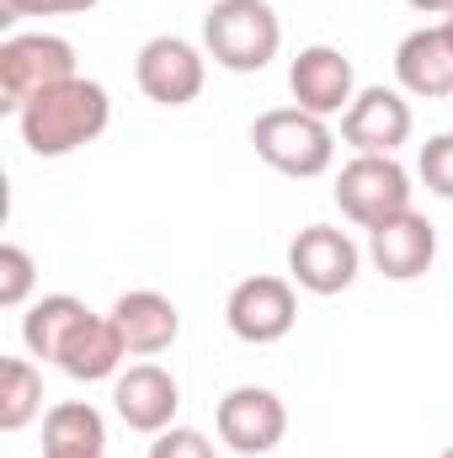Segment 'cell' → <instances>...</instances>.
I'll return each mask as SVG.
<instances>
[{"label": "cell", "instance_id": "obj_2", "mask_svg": "<svg viewBox=\"0 0 453 458\" xmlns=\"http://www.w3.org/2000/svg\"><path fill=\"white\" fill-rule=\"evenodd\" d=\"M283 21L272 0H214L203 11V54L229 75H256L278 59Z\"/></svg>", "mask_w": 453, "mask_h": 458}, {"label": "cell", "instance_id": "obj_7", "mask_svg": "<svg viewBox=\"0 0 453 458\" xmlns=\"http://www.w3.org/2000/svg\"><path fill=\"white\" fill-rule=\"evenodd\" d=\"M133 81L139 91L155 102V107H187L203 97V81H209V54L176 32H160L139 48L133 59Z\"/></svg>", "mask_w": 453, "mask_h": 458}, {"label": "cell", "instance_id": "obj_17", "mask_svg": "<svg viewBox=\"0 0 453 458\" xmlns=\"http://www.w3.org/2000/svg\"><path fill=\"white\" fill-rule=\"evenodd\" d=\"M43 458H107V421L86 400H64L43 416Z\"/></svg>", "mask_w": 453, "mask_h": 458}, {"label": "cell", "instance_id": "obj_8", "mask_svg": "<svg viewBox=\"0 0 453 458\" xmlns=\"http://www.w3.org/2000/svg\"><path fill=\"white\" fill-rule=\"evenodd\" d=\"M357 272H363V250L337 225H304L288 245V277L304 293H321V299L346 293L357 283Z\"/></svg>", "mask_w": 453, "mask_h": 458}, {"label": "cell", "instance_id": "obj_13", "mask_svg": "<svg viewBox=\"0 0 453 458\" xmlns=\"http://www.w3.org/2000/svg\"><path fill=\"white\" fill-rule=\"evenodd\" d=\"M368 261H373L389 283H416V277H427L432 261H438V229H432V219L416 214V208H406V214L373 225L368 229Z\"/></svg>", "mask_w": 453, "mask_h": 458}, {"label": "cell", "instance_id": "obj_6", "mask_svg": "<svg viewBox=\"0 0 453 458\" xmlns=\"http://www.w3.org/2000/svg\"><path fill=\"white\" fill-rule=\"evenodd\" d=\"M225 326L235 342L245 346H272L299 326V299H294V277L278 272H256L245 283H235L225 299Z\"/></svg>", "mask_w": 453, "mask_h": 458}, {"label": "cell", "instance_id": "obj_16", "mask_svg": "<svg viewBox=\"0 0 453 458\" xmlns=\"http://www.w3.org/2000/svg\"><path fill=\"white\" fill-rule=\"evenodd\" d=\"M123 357H128V346L117 336L113 315H86L75 331H70V342L59 346V373H70L75 384H102V378H117L123 373Z\"/></svg>", "mask_w": 453, "mask_h": 458}, {"label": "cell", "instance_id": "obj_24", "mask_svg": "<svg viewBox=\"0 0 453 458\" xmlns=\"http://www.w3.org/2000/svg\"><path fill=\"white\" fill-rule=\"evenodd\" d=\"M406 5L422 16H453V0H406Z\"/></svg>", "mask_w": 453, "mask_h": 458}, {"label": "cell", "instance_id": "obj_23", "mask_svg": "<svg viewBox=\"0 0 453 458\" xmlns=\"http://www.w3.org/2000/svg\"><path fill=\"white\" fill-rule=\"evenodd\" d=\"M102 0H0L5 21H16V16H86Z\"/></svg>", "mask_w": 453, "mask_h": 458}, {"label": "cell", "instance_id": "obj_19", "mask_svg": "<svg viewBox=\"0 0 453 458\" xmlns=\"http://www.w3.org/2000/svg\"><path fill=\"white\" fill-rule=\"evenodd\" d=\"M43 416V373L27 357L0 362V432H21Z\"/></svg>", "mask_w": 453, "mask_h": 458}, {"label": "cell", "instance_id": "obj_22", "mask_svg": "<svg viewBox=\"0 0 453 458\" xmlns=\"http://www.w3.org/2000/svg\"><path fill=\"white\" fill-rule=\"evenodd\" d=\"M150 458H219V454H214V443L198 427H166L150 443Z\"/></svg>", "mask_w": 453, "mask_h": 458}, {"label": "cell", "instance_id": "obj_3", "mask_svg": "<svg viewBox=\"0 0 453 458\" xmlns=\"http://www.w3.org/2000/svg\"><path fill=\"white\" fill-rule=\"evenodd\" d=\"M251 144H256V155H261L272 171H283V176H294V182L326 176L331 160H337V133H331V123L315 117V113H304V107H272V113H261L251 123Z\"/></svg>", "mask_w": 453, "mask_h": 458}, {"label": "cell", "instance_id": "obj_18", "mask_svg": "<svg viewBox=\"0 0 453 458\" xmlns=\"http://www.w3.org/2000/svg\"><path fill=\"white\" fill-rule=\"evenodd\" d=\"M86 315H91V310H86L75 293H43V299H32L27 315H21V342H27L32 357L59 362V346L70 342V331H75Z\"/></svg>", "mask_w": 453, "mask_h": 458}, {"label": "cell", "instance_id": "obj_26", "mask_svg": "<svg viewBox=\"0 0 453 458\" xmlns=\"http://www.w3.org/2000/svg\"><path fill=\"white\" fill-rule=\"evenodd\" d=\"M443 458H453V448H443Z\"/></svg>", "mask_w": 453, "mask_h": 458}, {"label": "cell", "instance_id": "obj_9", "mask_svg": "<svg viewBox=\"0 0 453 458\" xmlns=\"http://www.w3.org/2000/svg\"><path fill=\"white\" fill-rule=\"evenodd\" d=\"M214 427H219V443H225L229 454L261 458L283 443V432H288V405H283L272 389H261V384H240V389H229L225 400H219Z\"/></svg>", "mask_w": 453, "mask_h": 458}, {"label": "cell", "instance_id": "obj_5", "mask_svg": "<svg viewBox=\"0 0 453 458\" xmlns=\"http://www.w3.org/2000/svg\"><path fill=\"white\" fill-rule=\"evenodd\" d=\"M411 171L395 155H352L337 171V208L352 225L373 229L411 208Z\"/></svg>", "mask_w": 453, "mask_h": 458}, {"label": "cell", "instance_id": "obj_4", "mask_svg": "<svg viewBox=\"0 0 453 458\" xmlns=\"http://www.w3.org/2000/svg\"><path fill=\"white\" fill-rule=\"evenodd\" d=\"M75 75V43L59 32H11L0 43V107L11 117L48 86H64Z\"/></svg>", "mask_w": 453, "mask_h": 458}, {"label": "cell", "instance_id": "obj_1", "mask_svg": "<svg viewBox=\"0 0 453 458\" xmlns=\"http://www.w3.org/2000/svg\"><path fill=\"white\" fill-rule=\"evenodd\" d=\"M113 123V97L102 81H64V86H48L43 97H32L21 113H16V133L21 144L38 155V160H64L86 144H97Z\"/></svg>", "mask_w": 453, "mask_h": 458}, {"label": "cell", "instance_id": "obj_11", "mask_svg": "<svg viewBox=\"0 0 453 458\" xmlns=\"http://www.w3.org/2000/svg\"><path fill=\"white\" fill-rule=\"evenodd\" d=\"M416 117H411V102L406 91L395 86H363L352 97V107L341 113V139L357 149V155H395L406 139H411Z\"/></svg>", "mask_w": 453, "mask_h": 458}, {"label": "cell", "instance_id": "obj_20", "mask_svg": "<svg viewBox=\"0 0 453 458\" xmlns=\"http://www.w3.org/2000/svg\"><path fill=\"white\" fill-rule=\"evenodd\" d=\"M32 288H38V261L16 240H5L0 245V304L21 310V304H32Z\"/></svg>", "mask_w": 453, "mask_h": 458}, {"label": "cell", "instance_id": "obj_21", "mask_svg": "<svg viewBox=\"0 0 453 458\" xmlns=\"http://www.w3.org/2000/svg\"><path fill=\"white\" fill-rule=\"evenodd\" d=\"M416 176L427 182L432 198L453 203V133H432V139L422 144V155H416Z\"/></svg>", "mask_w": 453, "mask_h": 458}, {"label": "cell", "instance_id": "obj_15", "mask_svg": "<svg viewBox=\"0 0 453 458\" xmlns=\"http://www.w3.org/2000/svg\"><path fill=\"white\" fill-rule=\"evenodd\" d=\"M113 326L128 346V357H160L182 336V310L155 288H128L113 304Z\"/></svg>", "mask_w": 453, "mask_h": 458}, {"label": "cell", "instance_id": "obj_10", "mask_svg": "<svg viewBox=\"0 0 453 458\" xmlns=\"http://www.w3.org/2000/svg\"><path fill=\"white\" fill-rule=\"evenodd\" d=\"M113 411L128 432L160 437L166 427H176L182 411V384L160 368V362H133L113 378Z\"/></svg>", "mask_w": 453, "mask_h": 458}, {"label": "cell", "instance_id": "obj_12", "mask_svg": "<svg viewBox=\"0 0 453 458\" xmlns=\"http://www.w3.org/2000/svg\"><path fill=\"white\" fill-rule=\"evenodd\" d=\"M288 91H294V107L315 117H337L352 107L357 97V75H352V59L331 48V43H310L294 54L288 64Z\"/></svg>", "mask_w": 453, "mask_h": 458}, {"label": "cell", "instance_id": "obj_25", "mask_svg": "<svg viewBox=\"0 0 453 458\" xmlns=\"http://www.w3.org/2000/svg\"><path fill=\"white\" fill-rule=\"evenodd\" d=\"M443 27H449V38H453V16H443Z\"/></svg>", "mask_w": 453, "mask_h": 458}, {"label": "cell", "instance_id": "obj_14", "mask_svg": "<svg viewBox=\"0 0 453 458\" xmlns=\"http://www.w3.org/2000/svg\"><path fill=\"white\" fill-rule=\"evenodd\" d=\"M395 81L406 97H422V102H443L453 97V38L449 27H416L400 38L395 48Z\"/></svg>", "mask_w": 453, "mask_h": 458}]
</instances>
